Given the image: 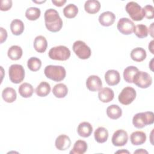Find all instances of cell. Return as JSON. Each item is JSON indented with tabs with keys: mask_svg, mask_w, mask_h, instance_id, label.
I'll use <instances>...</instances> for the list:
<instances>
[{
	"mask_svg": "<svg viewBox=\"0 0 154 154\" xmlns=\"http://www.w3.org/2000/svg\"><path fill=\"white\" fill-rule=\"evenodd\" d=\"M45 22L46 28L53 32L59 31L63 26V20L58 11L54 8H49L45 12Z\"/></svg>",
	"mask_w": 154,
	"mask_h": 154,
	"instance_id": "6da1fadb",
	"label": "cell"
},
{
	"mask_svg": "<svg viewBox=\"0 0 154 154\" xmlns=\"http://www.w3.org/2000/svg\"><path fill=\"white\" fill-rule=\"evenodd\" d=\"M44 73L48 78L56 82L63 81L66 75V70L61 66L48 65L45 67Z\"/></svg>",
	"mask_w": 154,
	"mask_h": 154,
	"instance_id": "7a4b0ae2",
	"label": "cell"
},
{
	"mask_svg": "<svg viewBox=\"0 0 154 154\" xmlns=\"http://www.w3.org/2000/svg\"><path fill=\"white\" fill-rule=\"evenodd\" d=\"M154 122V115L153 112L146 111L136 114L132 119L134 126L138 129L143 128L146 125H152Z\"/></svg>",
	"mask_w": 154,
	"mask_h": 154,
	"instance_id": "3957f363",
	"label": "cell"
},
{
	"mask_svg": "<svg viewBox=\"0 0 154 154\" xmlns=\"http://www.w3.org/2000/svg\"><path fill=\"white\" fill-rule=\"evenodd\" d=\"M48 55L52 60L66 61L70 56V51L66 46L60 45L52 48L49 50Z\"/></svg>",
	"mask_w": 154,
	"mask_h": 154,
	"instance_id": "277c9868",
	"label": "cell"
},
{
	"mask_svg": "<svg viewBox=\"0 0 154 154\" xmlns=\"http://www.w3.org/2000/svg\"><path fill=\"white\" fill-rule=\"evenodd\" d=\"M125 10L131 18L135 21L141 20L144 17L143 8L138 3L134 1L129 2L126 5Z\"/></svg>",
	"mask_w": 154,
	"mask_h": 154,
	"instance_id": "5b68a950",
	"label": "cell"
},
{
	"mask_svg": "<svg viewBox=\"0 0 154 154\" xmlns=\"http://www.w3.org/2000/svg\"><path fill=\"white\" fill-rule=\"evenodd\" d=\"M8 75L9 78L13 83L19 84L25 78V70L22 65L12 64L8 69Z\"/></svg>",
	"mask_w": 154,
	"mask_h": 154,
	"instance_id": "8992f818",
	"label": "cell"
},
{
	"mask_svg": "<svg viewBox=\"0 0 154 154\" xmlns=\"http://www.w3.org/2000/svg\"><path fill=\"white\" fill-rule=\"evenodd\" d=\"M72 49L77 57L82 60L88 59L91 54V51L89 46L85 42L81 40H77L74 42Z\"/></svg>",
	"mask_w": 154,
	"mask_h": 154,
	"instance_id": "52a82bcc",
	"label": "cell"
},
{
	"mask_svg": "<svg viewBox=\"0 0 154 154\" xmlns=\"http://www.w3.org/2000/svg\"><path fill=\"white\" fill-rule=\"evenodd\" d=\"M133 82L138 87L146 88L151 85L152 83V78L147 72L138 71L136 73L133 78Z\"/></svg>",
	"mask_w": 154,
	"mask_h": 154,
	"instance_id": "ba28073f",
	"label": "cell"
},
{
	"mask_svg": "<svg viewBox=\"0 0 154 154\" xmlns=\"http://www.w3.org/2000/svg\"><path fill=\"white\" fill-rule=\"evenodd\" d=\"M136 97L135 90L131 87H126L120 92L118 99L120 103L128 105L131 103Z\"/></svg>",
	"mask_w": 154,
	"mask_h": 154,
	"instance_id": "9c48e42d",
	"label": "cell"
},
{
	"mask_svg": "<svg viewBox=\"0 0 154 154\" xmlns=\"http://www.w3.org/2000/svg\"><path fill=\"white\" fill-rule=\"evenodd\" d=\"M118 30L123 34L129 35L134 32L135 25L134 22L127 17H122L119 19L117 25Z\"/></svg>",
	"mask_w": 154,
	"mask_h": 154,
	"instance_id": "30bf717a",
	"label": "cell"
},
{
	"mask_svg": "<svg viewBox=\"0 0 154 154\" xmlns=\"http://www.w3.org/2000/svg\"><path fill=\"white\" fill-rule=\"evenodd\" d=\"M128 140V135L126 131L118 129L112 135L111 141L114 146L120 147L125 146Z\"/></svg>",
	"mask_w": 154,
	"mask_h": 154,
	"instance_id": "8fae6325",
	"label": "cell"
},
{
	"mask_svg": "<svg viewBox=\"0 0 154 154\" xmlns=\"http://www.w3.org/2000/svg\"><path fill=\"white\" fill-rule=\"evenodd\" d=\"M86 86L90 91H97L102 88V82L98 76L90 75L87 79Z\"/></svg>",
	"mask_w": 154,
	"mask_h": 154,
	"instance_id": "7c38bea8",
	"label": "cell"
},
{
	"mask_svg": "<svg viewBox=\"0 0 154 154\" xmlns=\"http://www.w3.org/2000/svg\"><path fill=\"white\" fill-rule=\"evenodd\" d=\"M55 145L57 149L60 150H66L70 147L71 145V141L67 135L61 134L57 137Z\"/></svg>",
	"mask_w": 154,
	"mask_h": 154,
	"instance_id": "4fadbf2b",
	"label": "cell"
},
{
	"mask_svg": "<svg viewBox=\"0 0 154 154\" xmlns=\"http://www.w3.org/2000/svg\"><path fill=\"white\" fill-rule=\"evenodd\" d=\"M105 80L109 85H116L120 81V73L116 70H108L105 74Z\"/></svg>",
	"mask_w": 154,
	"mask_h": 154,
	"instance_id": "5bb4252c",
	"label": "cell"
},
{
	"mask_svg": "<svg viewBox=\"0 0 154 154\" xmlns=\"http://www.w3.org/2000/svg\"><path fill=\"white\" fill-rule=\"evenodd\" d=\"M116 19L115 14L109 11L102 13L99 17V22L102 26H109L112 25Z\"/></svg>",
	"mask_w": 154,
	"mask_h": 154,
	"instance_id": "9a60e30c",
	"label": "cell"
},
{
	"mask_svg": "<svg viewBox=\"0 0 154 154\" xmlns=\"http://www.w3.org/2000/svg\"><path fill=\"white\" fill-rule=\"evenodd\" d=\"M114 93L113 90L108 87L102 88L99 93L98 97L99 100L103 103H108L114 99Z\"/></svg>",
	"mask_w": 154,
	"mask_h": 154,
	"instance_id": "2e32d148",
	"label": "cell"
},
{
	"mask_svg": "<svg viewBox=\"0 0 154 154\" xmlns=\"http://www.w3.org/2000/svg\"><path fill=\"white\" fill-rule=\"evenodd\" d=\"M93 132L91 125L87 122H83L79 123L77 128V132L80 137L87 138L90 136Z\"/></svg>",
	"mask_w": 154,
	"mask_h": 154,
	"instance_id": "e0dca14e",
	"label": "cell"
},
{
	"mask_svg": "<svg viewBox=\"0 0 154 154\" xmlns=\"http://www.w3.org/2000/svg\"><path fill=\"white\" fill-rule=\"evenodd\" d=\"M146 135L143 131L133 132L130 136L131 143L134 146L141 145L144 144L146 140Z\"/></svg>",
	"mask_w": 154,
	"mask_h": 154,
	"instance_id": "ac0fdd59",
	"label": "cell"
},
{
	"mask_svg": "<svg viewBox=\"0 0 154 154\" xmlns=\"http://www.w3.org/2000/svg\"><path fill=\"white\" fill-rule=\"evenodd\" d=\"M48 46V42L46 38L43 35L37 36L34 41V48L39 53H43L46 51Z\"/></svg>",
	"mask_w": 154,
	"mask_h": 154,
	"instance_id": "d6986e66",
	"label": "cell"
},
{
	"mask_svg": "<svg viewBox=\"0 0 154 154\" xmlns=\"http://www.w3.org/2000/svg\"><path fill=\"white\" fill-rule=\"evenodd\" d=\"M94 136L95 140L99 143H103L106 142L108 138V131L104 127L97 128L94 132Z\"/></svg>",
	"mask_w": 154,
	"mask_h": 154,
	"instance_id": "ffe728a7",
	"label": "cell"
},
{
	"mask_svg": "<svg viewBox=\"0 0 154 154\" xmlns=\"http://www.w3.org/2000/svg\"><path fill=\"white\" fill-rule=\"evenodd\" d=\"M100 8V4L97 0H88L85 2L84 9L89 14H95Z\"/></svg>",
	"mask_w": 154,
	"mask_h": 154,
	"instance_id": "44dd1931",
	"label": "cell"
},
{
	"mask_svg": "<svg viewBox=\"0 0 154 154\" xmlns=\"http://www.w3.org/2000/svg\"><path fill=\"white\" fill-rule=\"evenodd\" d=\"M106 114L109 118L116 120L122 116V110L119 106L113 104L106 108Z\"/></svg>",
	"mask_w": 154,
	"mask_h": 154,
	"instance_id": "7402d4cb",
	"label": "cell"
},
{
	"mask_svg": "<svg viewBox=\"0 0 154 154\" xmlns=\"http://www.w3.org/2000/svg\"><path fill=\"white\" fill-rule=\"evenodd\" d=\"M2 97L5 102L7 103H12L16 100L17 94L14 88L11 87H7L2 91Z\"/></svg>",
	"mask_w": 154,
	"mask_h": 154,
	"instance_id": "603a6c76",
	"label": "cell"
},
{
	"mask_svg": "<svg viewBox=\"0 0 154 154\" xmlns=\"http://www.w3.org/2000/svg\"><path fill=\"white\" fill-rule=\"evenodd\" d=\"M147 56L146 51L142 48L133 49L131 52V58L136 62L143 61Z\"/></svg>",
	"mask_w": 154,
	"mask_h": 154,
	"instance_id": "cb8c5ba5",
	"label": "cell"
},
{
	"mask_svg": "<svg viewBox=\"0 0 154 154\" xmlns=\"http://www.w3.org/2000/svg\"><path fill=\"white\" fill-rule=\"evenodd\" d=\"M24 24L22 20L18 19H14L10 24V29L12 33L15 35H20L24 31Z\"/></svg>",
	"mask_w": 154,
	"mask_h": 154,
	"instance_id": "d4e9b609",
	"label": "cell"
},
{
	"mask_svg": "<svg viewBox=\"0 0 154 154\" xmlns=\"http://www.w3.org/2000/svg\"><path fill=\"white\" fill-rule=\"evenodd\" d=\"M19 93L20 95L25 98L30 97L34 93V88L31 84L24 82L22 84L18 89Z\"/></svg>",
	"mask_w": 154,
	"mask_h": 154,
	"instance_id": "484cf974",
	"label": "cell"
},
{
	"mask_svg": "<svg viewBox=\"0 0 154 154\" xmlns=\"http://www.w3.org/2000/svg\"><path fill=\"white\" fill-rule=\"evenodd\" d=\"M87 143L82 140H77L73 147L72 150L70 152V154H83L87 150Z\"/></svg>",
	"mask_w": 154,
	"mask_h": 154,
	"instance_id": "4316f807",
	"label": "cell"
},
{
	"mask_svg": "<svg viewBox=\"0 0 154 154\" xmlns=\"http://www.w3.org/2000/svg\"><path fill=\"white\" fill-rule=\"evenodd\" d=\"M52 93L56 97L63 98L67 94L68 88L65 84L59 83L54 85L52 89Z\"/></svg>",
	"mask_w": 154,
	"mask_h": 154,
	"instance_id": "83f0119b",
	"label": "cell"
},
{
	"mask_svg": "<svg viewBox=\"0 0 154 154\" xmlns=\"http://www.w3.org/2000/svg\"><path fill=\"white\" fill-rule=\"evenodd\" d=\"M50 91H51L50 84L46 81L41 82L35 88V93L37 96L40 97L46 96L49 94Z\"/></svg>",
	"mask_w": 154,
	"mask_h": 154,
	"instance_id": "f1b7e54d",
	"label": "cell"
},
{
	"mask_svg": "<svg viewBox=\"0 0 154 154\" xmlns=\"http://www.w3.org/2000/svg\"><path fill=\"white\" fill-rule=\"evenodd\" d=\"M23 52L22 48L17 45L11 46L8 50L7 55L8 57L12 60H19L22 55Z\"/></svg>",
	"mask_w": 154,
	"mask_h": 154,
	"instance_id": "f546056e",
	"label": "cell"
},
{
	"mask_svg": "<svg viewBox=\"0 0 154 154\" xmlns=\"http://www.w3.org/2000/svg\"><path fill=\"white\" fill-rule=\"evenodd\" d=\"M138 71V69L133 66H130L125 68L123 71V78L125 81L128 83H132L134 76Z\"/></svg>",
	"mask_w": 154,
	"mask_h": 154,
	"instance_id": "4dcf8cb0",
	"label": "cell"
},
{
	"mask_svg": "<svg viewBox=\"0 0 154 154\" xmlns=\"http://www.w3.org/2000/svg\"><path fill=\"white\" fill-rule=\"evenodd\" d=\"M78 13V8L73 4H69L63 9V14L64 16L69 19L75 17Z\"/></svg>",
	"mask_w": 154,
	"mask_h": 154,
	"instance_id": "1f68e13d",
	"label": "cell"
},
{
	"mask_svg": "<svg viewBox=\"0 0 154 154\" xmlns=\"http://www.w3.org/2000/svg\"><path fill=\"white\" fill-rule=\"evenodd\" d=\"M41 14L40 10L37 7H29L25 12L26 17L29 20H35L39 18Z\"/></svg>",
	"mask_w": 154,
	"mask_h": 154,
	"instance_id": "d6a6232c",
	"label": "cell"
},
{
	"mask_svg": "<svg viewBox=\"0 0 154 154\" xmlns=\"http://www.w3.org/2000/svg\"><path fill=\"white\" fill-rule=\"evenodd\" d=\"M42 66L41 60L37 57H33L28 59L27 61V66L28 69L32 72L38 71Z\"/></svg>",
	"mask_w": 154,
	"mask_h": 154,
	"instance_id": "836d02e7",
	"label": "cell"
},
{
	"mask_svg": "<svg viewBox=\"0 0 154 154\" xmlns=\"http://www.w3.org/2000/svg\"><path fill=\"white\" fill-rule=\"evenodd\" d=\"M134 32L136 36L140 38L146 37L148 35V28L144 24H139L135 26Z\"/></svg>",
	"mask_w": 154,
	"mask_h": 154,
	"instance_id": "e575fe53",
	"label": "cell"
},
{
	"mask_svg": "<svg viewBox=\"0 0 154 154\" xmlns=\"http://www.w3.org/2000/svg\"><path fill=\"white\" fill-rule=\"evenodd\" d=\"M144 17L148 19H152L154 17V8L151 5H146L143 8Z\"/></svg>",
	"mask_w": 154,
	"mask_h": 154,
	"instance_id": "d590c367",
	"label": "cell"
},
{
	"mask_svg": "<svg viewBox=\"0 0 154 154\" xmlns=\"http://www.w3.org/2000/svg\"><path fill=\"white\" fill-rule=\"evenodd\" d=\"M12 7V1L11 0H1L0 9L1 11H7Z\"/></svg>",
	"mask_w": 154,
	"mask_h": 154,
	"instance_id": "8d00e7d4",
	"label": "cell"
},
{
	"mask_svg": "<svg viewBox=\"0 0 154 154\" xmlns=\"http://www.w3.org/2000/svg\"><path fill=\"white\" fill-rule=\"evenodd\" d=\"M1 31V43H2L4 42H5L7 37V31L3 28L2 27L0 28Z\"/></svg>",
	"mask_w": 154,
	"mask_h": 154,
	"instance_id": "74e56055",
	"label": "cell"
},
{
	"mask_svg": "<svg viewBox=\"0 0 154 154\" xmlns=\"http://www.w3.org/2000/svg\"><path fill=\"white\" fill-rule=\"evenodd\" d=\"M52 2L57 7H61L66 2V0H58V1L52 0Z\"/></svg>",
	"mask_w": 154,
	"mask_h": 154,
	"instance_id": "f35d334b",
	"label": "cell"
},
{
	"mask_svg": "<svg viewBox=\"0 0 154 154\" xmlns=\"http://www.w3.org/2000/svg\"><path fill=\"white\" fill-rule=\"evenodd\" d=\"M153 43H154V41L152 40L150 42V43L149 44V49L150 50V51L151 52V53L152 54H154V52H153Z\"/></svg>",
	"mask_w": 154,
	"mask_h": 154,
	"instance_id": "ab89813d",
	"label": "cell"
},
{
	"mask_svg": "<svg viewBox=\"0 0 154 154\" xmlns=\"http://www.w3.org/2000/svg\"><path fill=\"white\" fill-rule=\"evenodd\" d=\"M148 153V152L146 151V150H144V149H138V150H136V151H135L134 152V153Z\"/></svg>",
	"mask_w": 154,
	"mask_h": 154,
	"instance_id": "60d3db41",
	"label": "cell"
},
{
	"mask_svg": "<svg viewBox=\"0 0 154 154\" xmlns=\"http://www.w3.org/2000/svg\"><path fill=\"white\" fill-rule=\"evenodd\" d=\"M153 24H154V23H152V24H151V25L150 26V27H149V31H150V30H151V31L149 32L150 33V34L151 35V36L152 37H153Z\"/></svg>",
	"mask_w": 154,
	"mask_h": 154,
	"instance_id": "b9f144b4",
	"label": "cell"
},
{
	"mask_svg": "<svg viewBox=\"0 0 154 154\" xmlns=\"http://www.w3.org/2000/svg\"><path fill=\"white\" fill-rule=\"evenodd\" d=\"M116 153H129V152L128 150H119V151H117Z\"/></svg>",
	"mask_w": 154,
	"mask_h": 154,
	"instance_id": "7bdbcfd3",
	"label": "cell"
},
{
	"mask_svg": "<svg viewBox=\"0 0 154 154\" xmlns=\"http://www.w3.org/2000/svg\"><path fill=\"white\" fill-rule=\"evenodd\" d=\"M32 2H35V3H42V2H45V1H32Z\"/></svg>",
	"mask_w": 154,
	"mask_h": 154,
	"instance_id": "ee69618b",
	"label": "cell"
}]
</instances>
